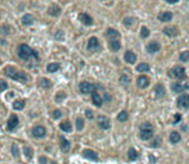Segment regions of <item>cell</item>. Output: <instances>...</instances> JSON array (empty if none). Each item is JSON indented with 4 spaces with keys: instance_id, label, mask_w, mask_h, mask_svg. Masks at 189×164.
<instances>
[{
    "instance_id": "8992f818",
    "label": "cell",
    "mask_w": 189,
    "mask_h": 164,
    "mask_svg": "<svg viewBox=\"0 0 189 164\" xmlns=\"http://www.w3.org/2000/svg\"><path fill=\"white\" fill-rule=\"evenodd\" d=\"M45 133H46V130L42 126H36L32 128V136L36 139H42L45 136Z\"/></svg>"
},
{
    "instance_id": "f6af8a7d",
    "label": "cell",
    "mask_w": 189,
    "mask_h": 164,
    "mask_svg": "<svg viewBox=\"0 0 189 164\" xmlns=\"http://www.w3.org/2000/svg\"><path fill=\"white\" fill-rule=\"evenodd\" d=\"M85 116H86V118H88V119H93L94 118V114H93V112L90 109H88L85 112Z\"/></svg>"
},
{
    "instance_id": "d590c367",
    "label": "cell",
    "mask_w": 189,
    "mask_h": 164,
    "mask_svg": "<svg viewBox=\"0 0 189 164\" xmlns=\"http://www.w3.org/2000/svg\"><path fill=\"white\" fill-rule=\"evenodd\" d=\"M9 32H10V27L8 25H4L0 27V33L2 35H9Z\"/></svg>"
},
{
    "instance_id": "f35d334b",
    "label": "cell",
    "mask_w": 189,
    "mask_h": 164,
    "mask_svg": "<svg viewBox=\"0 0 189 164\" xmlns=\"http://www.w3.org/2000/svg\"><path fill=\"white\" fill-rule=\"evenodd\" d=\"M76 128L78 131H81L84 128V119L82 118H77L76 119Z\"/></svg>"
},
{
    "instance_id": "3957f363",
    "label": "cell",
    "mask_w": 189,
    "mask_h": 164,
    "mask_svg": "<svg viewBox=\"0 0 189 164\" xmlns=\"http://www.w3.org/2000/svg\"><path fill=\"white\" fill-rule=\"evenodd\" d=\"M31 55H35V56H36V54L32 51V49H31L30 46H28V45L22 44V45H19V46H18V56H19L21 59L27 60Z\"/></svg>"
},
{
    "instance_id": "83f0119b",
    "label": "cell",
    "mask_w": 189,
    "mask_h": 164,
    "mask_svg": "<svg viewBox=\"0 0 189 164\" xmlns=\"http://www.w3.org/2000/svg\"><path fill=\"white\" fill-rule=\"evenodd\" d=\"M110 48L112 49L113 51H117V50H120V48H121L120 41H119V40H111V41H110Z\"/></svg>"
},
{
    "instance_id": "e0dca14e",
    "label": "cell",
    "mask_w": 189,
    "mask_h": 164,
    "mask_svg": "<svg viewBox=\"0 0 189 164\" xmlns=\"http://www.w3.org/2000/svg\"><path fill=\"white\" fill-rule=\"evenodd\" d=\"M91 100H93V103H94L95 106H102V104H103V100H102L100 95L95 91L91 92Z\"/></svg>"
},
{
    "instance_id": "836d02e7",
    "label": "cell",
    "mask_w": 189,
    "mask_h": 164,
    "mask_svg": "<svg viewBox=\"0 0 189 164\" xmlns=\"http://www.w3.org/2000/svg\"><path fill=\"white\" fill-rule=\"evenodd\" d=\"M40 86L44 87V89H49L50 86H52V83H50V81L48 80V78H42V80L40 81Z\"/></svg>"
},
{
    "instance_id": "7c38bea8",
    "label": "cell",
    "mask_w": 189,
    "mask_h": 164,
    "mask_svg": "<svg viewBox=\"0 0 189 164\" xmlns=\"http://www.w3.org/2000/svg\"><path fill=\"white\" fill-rule=\"evenodd\" d=\"M159 49H161V46H159V44L156 42V41H152L147 45V51L149 54H155V53L159 51Z\"/></svg>"
},
{
    "instance_id": "ba28073f",
    "label": "cell",
    "mask_w": 189,
    "mask_h": 164,
    "mask_svg": "<svg viewBox=\"0 0 189 164\" xmlns=\"http://www.w3.org/2000/svg\"><path fill=\"white\" fill-rule=\"evenodd\" d=\"M178 106L179 108H189V95L183 94L178 97Z\"/></svg>"
},
{
    "instance_id": "5b68a950",
    "label": "cell",
    "mask_w": 189,
    "mask_h": 164,
    "mask_svg": "<svg viewBox=\"0 0 189 164\" xmlns=\"http://www.w3.org/2000/svg\"><path fill=\"white\" fill-rule=\"evenodd\" d=\"M78 90H80L81 94H91V92L95 91V86H94L93 83H90V82L84 81V82H81L78 85Z\"/></svg>"
},
{
    "instance_id": "6da1fadb",
    "label": "cell",
    "mask_w": 189,
    "mask_h": 164,
    "mask_svg": "<svg viewBox=\"0 0 189 164\" xmlns=\"http://www.w3.org/2000/svg\"><path fill=\"white\" fill-rule=\"evenodd\" d=\"M4 73L6 77L12 78V80H16V81H21V82H26L27 81V74L25 72H19L16 68H12V67H6L4 69Z\"/></svg>"
},
{
    "instance_id": "484cf974",
    "label": "cell",
    "mask_w": 189,
    "mask_h": 164,
    "mask_svg": "<svg viewBox=\"0 0 189 164\" xmlns=\"http://www.w3.org/2000/svg\"><path fill=\"white\" fill-rule=\"evenodd\" d=\"M49 14H50V16H53V17L59 16V14H61V8H59V6H57V5L50 6V8H49Z\"/></svg>"
},
{
    "instance_id": "74e56055",
    "label": "cell",
    "mask_w": 189,
    "mask_h": 164,
    "mask_svg": "<svg viewBox=\"0 0 189 164\" xmlns=\"http://www.w3.org/2000/svg\"><path fill=\"white\" fill-rule=\"evenodd\" d=\"M120 82L123 85V86H127L129 82H130V78H129L126 74H122V76L120 77Z\"/></svg>"
},
{
    "instance_id": "bcb514c9",
    "label": "cell",
    "mask_w": 189,
    "mask_h": 164,
    "mask_svg": "<svg viewBox=\"0 0 189 164\" xmlns=\"http://www.w3.org/2000/svg\"><path fill=\"white\" fill-rule=\"evenodd\" d=\"M159 142H161V139H156V140H155V141L151 144V146H152V147H158Z\"/></svg>"
},
{
    "instance_id": "816d5d0a",
    "label": "cell",
    "mask_w": 189,
    "mask_h": 164,
    "mask_svg": "<svg viewBox=\"0 0 189 164\" xmlns=\"http://www.w3.org/2000/svg\"><path fill=\"white\" fill-rule=\"evenodd\" d=\"M53 164H57V163H53Z\"/></svg>"
},
{
    "instance_id": "ee69618b",
    "label": "cell",
    "mask_w": 189,
    "mask_h": 164,
    "mask_svg": "<svg viewBox=\"0 0 189 164\" xmlns=\"http://www.w3.org/2000/svg\"><path fill=\"white\" fill-rule=\"evenodd\" d=\"M148 35H149V30H148V28L145 27V26L142 27V36H143V37H147Z\"/></svg>"
},
{
    "instance_id": "52a82bcc",
    "label": "cell",
    "mask_w": 189,
    "mask_h": 164,
    "mask_svg": "<svg viewBox=\"0 0 189 164\" xmlns=\"http://www.w3.org/2000/svg\"><path fill=\"white\" fill-rule=\"evenodd\" d=\"M171 87L175 92H184L185 90H189V83H187V82H175Z\"/></svg>"
},
{
    "instance_id": "b9f144b4",
    "label": "cell",
    "mask_w": 189,
    "mask_h": 164,
    "mask_svg": "<svg viewBox=\"0 0 189 164\" xmlns=\"http://www.w3.org/2000/svg\"><path fill=\"white\" fill-rule=\"evenodd\" d=\"M6 89H8V83H6L5 81H3V80H0V92L5 91Z\"/></svg>"
},
{
    "instance_id": "9a60e30c",
    "label": "cell",
    "mask_w": 189,
    "mask_h": 164,
    "mask_svg": "<svg viewBox=\"0 0 189 164\" xmlns=\"http://www.w3.org/2000/svg\"><path fill=\"white\" fill-rule=\"evenodd\" d=\"M78 19L81 21L84 25H86V26L93 25V18H91L90 16H88V14H85V13H81V14H80V16H78Z\"/></svg>"
},
{
    "instance_id": "60d3db41",
    "label": "cell",
    "mask_w": 189,
    "mask_h": 164,
    "mask_svg": "<svg viewBox=\"0 0 189 164\" xmlns=\"http://www.w3.org/2000/svg\"><path fill=\"white\" fill-rule=\"evenodd\" d=\"M123 25H125L126 27H130L134 25V18H125V21H123Z\"/></svg>"
},
{
    "instance_id": "603a6c76",
    "label": "cell",
    "mask_w": 189,
    "mask_h": 164,
    "mask_svg": "<svg viewBox=\"0 0 189 164\" xmlns=\"http://www.w3.org/2000/svg\"><path fill=\"white\" fill-rule=\"evenodd\" d=\"M59 68H61V66L58 63H50V64H48L46 71H48L49 73H53V72H58V71H59Z\"/></svg>"
},
{
    "instance_id": "7dc6e473",
    "label": "cell",
    "mask_w": 189,
    "mask_h": 164,
    "mask_svg": "<svg viewBox=\"0 0 189 164\" xmlns=\"http://www.w3.org/2000/svg\"><path fill=\"white\" fill-rule=\"evenodd\" d=\"M40 164H46V162H48V159H46V156H40Z\"/></svg>"
},
{
    "instance_id": "4fadbf2b",
    "label": "cell",
    "mask_w": 189,
    "mask_h": 164,
    "mask_svg": "<svg viewBox=\"0 0 189 164\" xmlns=\"http://www.w3.org/2000/svg\"><path fill=\"white\" fill-rule=\"evenodd\" d=\"M82 155H84V158H86V159L98 160V154L95 151H93V150H89V149H85V150L82 151Z\"/></svg>"
},
{
    "instance_id": "d6a6232c",
    "label": "cell",
    "mask_w": 189,
    "mask_h": 164,
    "mask_svg": "<svg viewBox=\"0 0 189 164\" xmlns=\"http://www.w3.org/2000/svg\"><path fill=\"white\" fill-rule=\"evenodd\" d=\"M23 153H25V155H26V158L27 159H31L32 158V149L30 147V146H25L23 147Z\"/></svg>"
},
{
    "instance_id": "8fae6325",
    "label": "cell",
    "mask_w": 189,
    "mask_h": 164,
    "mask_svg": "<svg viewBox=\"0 0 189 164\" xmlns=\"http://www.w3.org/2000/svg\"><path fill=\"white\" fill-rule=\"evenodd\" d=\"M136 83L140 89H145V87L149 86V78L147 76H140V77H138Z\"/></svg>"
},
{
    "instance_id": "cb8c5ba5",
    "label": "cell",
    "mask_w": 189,
    "mask_h": 164,
    "mask_svg": "<svg viewBox=\"0 0 189 164\" xmlns=\"http://www.w3.org/2000/svg\"><path fill=\"white\" fill-rule=\"evenodd\" d=\"M22 23L25 26H30L34 23V17L31 16V14H25V16L22 17Z\"/></svg>"
},
{
    "instance_id": "4316f807",
    "label": "cell",
    "mask_w": 189,
    "mask_h": 164,
    "mask_svg": "<svg viewBox=\"0 0 189 164\" xmlns=\"http://www.w3.org/2000/svg\"><path fill=\"white\" fill-rule=\"evenodd\" d=\"M59 127H61V130L64 131V132H71V130H72V126H71V123L68 122V120H64V122H62L59 124Z\"/></svg>"
},
{
    "instance_id": "f546056e",
    "label": "cell",
    "mask_w": 189,
    "mask_h": 164,
    "mask_svg": "<svg viewBox=\"0 0 189 164\" xmlns=\"http://www.w3.org/2000/svg\"><path fill=\"white\" fill-rule=\"evenodd\" d=\"M136 71H138V72H148V71H149V66H148L147 63H140L139 66L136 67Z\"/></svg>"
},
{
    "instance_id": "ffe728a7",
    "label": "cell",
    "mask_w": 189,
    "mask_h": 164,
    "mask_svg": "<svg viewBox=\"0 0 189 164\" xmlns=\"http://www.w3.org/2000/svg\"><path fill=\"white\" fill-rule=\"evenodd\" d=\"M155 92H156V97H162L165 95V87H163V85H156V87H155Z\"/></svg>"
},
{
    "instance_id": "7402d4cb",
    "label": "cell",
    "mask_w": 189,
    "mask_h": 164,
    "mask_svg": "<svg viewBox=\"0 0 189 164\" xmlns=\"http://www.w3.org/2000/svg\"><path fill=\"white\" fill-rule=\"evenodd\" d=\"M106 35H107L108 37H111L112 40H116L117 37H120V33H119V31L113 30V28H108L107 32H106Z\"/></svg>"
},
{
    "instance_id": "c3c4849f",
    "label": "cell",
    "mask_w": 189,
    "mask_h": 164,
    "mask_svg": "<svg viewBox=\"0 0 189 164\" xmlns=\"http://www.w3.org/2000/svg\"><path fill=\"white\" fill-rule=\"evenodd\" d=\"M166 2L169 3V4H175V3H178V2H179V0H166Z\"/></svg>"
},
{
    "instance_id": "681fc988",
    "label": "cell",
    "mask_w": 189,
    "mask_h": 164,
    "mask_svg": "<svg viewBox=\"0 0 189 164\" xmlns=\"http://www.w3.org/2000/svg\"><path fill=\"white\" fill-rule=\"evenodd\" d=\"M55 37H57L58 40H59V39H63V35H61V32H58V33L55 35Z\"/></svg>"
},
{
    "instance_id": "1f68e13d",
    "label": "cell",
    "mask_w": 189,
    "mask_h": 164,
    "mask_svg": "<svg viewBox=\"0 0 189 164\" xmlns=\"http://www.w3.org/2000/svg\"><path fill=\"white\" fill-rule=\"evenodd\" d=\"M127 118H129V114H127V112H125V110H122L119 116H117V119L120 120V122H125V120H127Z\"/></svg>"
},
{
    "instance_id": "8d00e7d4",
    "label": "cell",
    "mask_w": 189,
    "mask_h": 164,
    "mask_svg": "<svg viewBox=\"0 0 189 164\" xmlns=\"http://www.w3.org/2000/svg\"><path fill=\"white\" fill-rule=\"evenodd\" d=\"M12 154L14 158H18V155H19V149H18V145L17 144H13L12 145Z\"/></svg>"
},
{
    "instance_id": "ac0fdd59",
    "label": "cell",
    "mask_w": 189,
    "mask_h": 164,
    "mask_svg": "<svg viewBox=\"0 0 189 164\" xmlns=\"http://www.w3.org/2000/svg\"><path fill=\"white\" fill-rule=\"evenodd\" d=\"M158 19L161 21V22H170V21L172 19V14L169 13V12L159 13V14H158Z\"/></svg>"
},
{
    "instance_id": "5bb4252c",
    "label": "cell",
    "mask_w": 189,
    "mask_h": 164,
    "mask_svg": "<svg viewBox=\"0 0 189 164\" xmlns=\"http://www.w3.org/2000/svg\"><path fill=\"white\" fill-rule=\"evenodd\" d=\"M88 49L89 50H98L99 49V41L97 37H91L88 42Z\"/></svg>"
},
{
    "instance_id": "30bf717a",
    "label": "cell",
    "mask_w": 189,
    "mask_h": 164,
    "mask_svg": "<svg viewBox=\"0 0 189 164\" xmlns=\"http://www.w3.org/2000/svg\"><path fill=\"white\" fill-rule=\"evenodd\" d=\"M98 124L102 130H108L111 127V123H110V119L104 116H99L98 117Z\"/></svg>"
},
{
    "instance_id": "7a4b0ae2",
    "label": "cell",
    "mask_w": 189,
    "mask_h": 164,
    "mask_svg": "<svg viewBox=\"0 0 189 164\" xmlns=\"http://www.w3.org/2000/svg\"><path fill=\"white\" fill-rule=\"evenodd\" d=\"M152 136H153V126L151 123H143L140 127L139 137L142 140H149Z\"/></svg>"
},
{
    "instance_id": "4dcf8cb0",
    "label": "cell",
    "mask_w": 189,
    "mask_h": 164,
    "mask_svg": "<svg viewBox=\"0 0 189 164\" xmlns=\"http://www.w3.org/2000/svg\"><path fill=\"white\" fill-rule=\"evenodd\" d=\"M127 156H129L130 160H136L138 159V153H136L135 149H130L129 153H127Z\"/></svg>"
},
{
    "instance_id": "ab89813d",
    "label": "cell",
    "mask_w": 189,
    "mask_h": 164,
    "mask_svg": "<svg viewBox=\"0 0 189 164\" xmlns=\"http://www.w3.org/2000/svg\"><path fill=\"white\" fill-rule=\"evenodd\" d=\"M180 60L181 62H188L189 60V50L180 54Z\"/></svg>"
},
{
    "instance_id": "e575fe53",
    "label": "cell",
    "mask_w": 189,
    "mask_h": 164,
    "mask_svg": "<svg viewBox=\"0 0 189 164\" xmlns=\"http://www.w3.org/2000/svg\"><path fill=\"white\" fill-rule=\"evenodd\" d=\"M64 99H66V94L64 92H57V95H55V101L57 103H61V101H63Z\"/></svg>"
},
{
    "instance_id": "7bdbcfd3",
    "label": "cell",
    "mask_w": 189,
    "mask_h": 164,
    "mask_svg": "<svg viewBox=\"0 0 189 164\" xmlns=\"http://www.w3.org/2000/svg\"><path fill=\"white\" fill-rule=\"evenodd\" d=\"M52 117H53L54 119H58V118H61V117H62V112H61L59 109H57V110H54V112L52 113Z\"/></svg>"
},
{
    "instance_id": "f907efd6",
    "label": "cell",
    "mask_w": 189,
    "mask_h": 164,
    "mask_svg": "<svg viewBox=\"0 0 189 164\" xmlns=\"http://www.w3.org/2000/svg\"><path fill=\"white\" fill-rule=\"evenodd\" d=\"M179 120H180V116H179V114H178V116H175V123H178Z\"/></svg>"
},
{
    "instance_id": "277c9868",
    "label": "cell",
    "mask_w": 189,
    "mask_h": 164,
    "mask_svg": "<svg viewBox=\"0 0 189 164\" xmlns=\"http://www.w3.org/2000/svg\"><path fill=\"white\" fill-rule=\"evenodd\" d=\"M171 77H175L178 78V80H184V78L187 77L185 74V68L183 67H180V66H175L171 71H170V73H169Z\"/></svg>"
},
{
    "instance_id": "2e32d148",
    "label": "cell",
    "mask_w": 189,
    "mask_h": 164,
    "mask_svg": "<svg viewBox=\"0 0 189 164\" xmlns=\"http://www.w3.org/2000/svg\"><path fill=\"white\" fill-rule=\"evenodd\" d=\"M123 58H125V62L129 63V64H134L136 62V55L133 51H130V50L125 53V56H123Z\"/></svg>"
},
{
    "instance_id": "9c48e42d",
    "label": "cell",
    "mask_w": 189,
    "mask_h": 164,
    "mask_svg": "<svg viewBox=\"0 0 189 164\" xmlns=\"http://www.w3.org/2000/svg\"><path fill=\"white\" fill-rule=\"evenodd\" d=\"M18 123H19L18 117L16 116V114H13V116L9 118V120H8V124H6V130H8V131L16 130V127L18 126Z\"/></svg>"
},
{
    "instance_id": "f1b7e54d",
    "label": "cell",
    "mask_w": 189,
    "mask_h": 164,
    "mask_svg": "<svg viewBox=\"0 0 189 164\" xmlns=\"http://www.w3.org/2000/svg\"><path fill=\"white\" fill-rule=\"evenodd\" d=\"M13 108L16 110H22L25 108V101L23 100H16L13 103Z\"/></svg>"
},
{
    "instance_id": "44dd1931",
    "label": "cell",
    "mask_w": 189,
    "mask_h": 164,
    "mask_svg": "<svg viewBox=\"0 0 189 164\" xmlns=\"http://www.w3.org/2000/svg\"><path fill=\"white\" fill-rule=\"evenodd\" d=\"M180 140H181V136H180L179 132L174 131V132L170 133V141H171V144H178Z\"/></svg>"
},
{
    "instance_id": "d6986e66",
    "label": "cell",
    "mask_w": 189,
    "mask_h": 164,
    "mask_svg": "<svg viewBox=\"0 0 189 164\" xmlns=\"http://www.w3.org/2000/svg\"><path fill=\"white\" fill-rule=\"evenodd\" d=\"M163 32H165V35H167V36H176V35L179 33L176 27H165Z\"/></svg>"
},
{
    "instance_id": "d4e9b609",
    "label": "cell",
    "mask_w": 189,
    "mask_h": 164,
    "mask_svg": "<svg viewBox=\"0 0 189 164\" xmlns=\"http://www.w3.org/2000/svg\"><path fill=\"white\" fill-rule=\"evenodd\" d=\"M70 147H71V144H70V141L66 140L64 137L61 139V149L63 151H68L70 150Z\"/></svg>"
}]
</instances>
